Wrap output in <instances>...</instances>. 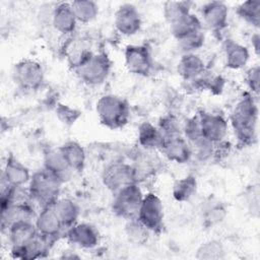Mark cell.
<instances>
[{"label":"cell","instance_id":"cell-1","mask_svg":"<svg viewBox=\"0 0 260 260\" xmlns=\"http://www.w3.org/2000/svg\"><path fill=\"white\" fill-rule=\"evenodd\" d=\"M258 106L253 94L245 93L236 105L231 123L238 140L243 144H253L257 139Z\"/></svg>","mask_w":260,"mask_h":260},{"label":"cell","instance_id":"cell-2","mask_svg":"<svg viewBox=\"0 0 260 260\" xmlns=\"http://www.w3.org/2000/svg\"><path fill=\"white\" fill-rule=\"evenodd\" d=\"M72 66L80 80L88 85L102 84L111 72V61L106 54L86 50L76 55Z\"/></svg>","mask_w":260,"mask_h":260},{"label":"cell","instance_id":"cell-3","mask_svg":"<svg viewBox=\"0 0 260 260\" xmlns=\"http://www.w3.org/2000/svg\"><path fill=\"white\" fill-rule=\"evenodd\" d=\"M62 184L57 178L42 169L31 175L27 190L31 201L43 208L51 206L60 197Z\"/></svg>","mask_w":260,"mask_h":260},{"label":"cell","instance_id":"cell-4","mask_svg":"<svg viewBox=\"0 0 260 260\" xmlns=\"http://www.w3.org/2000/svg\"><path fill=\"white\" fill-rule=\"evenodd\" d=\"M96 114L100 122L110 129L123 128L129 121L128 103L115 94L103 95L96 103Z\"/></svg>","mask_w":260,"mask_h":260},{"label":"cell","instance_id":"cell-5","mask_svg":"<svg viewBox=\"0 0 260 260\" xmlns=\"http://www.w3.org/2000/svg\"><path fill=\"white\" fill-rule=\"evenodd\" d=\"M114 195L112 209L116 215L125 219L137 216L144 196L138 183L127 185L115 192Z\"/></svg>","mask_w":260,"mask_h":260},{"label":"cell","instance_id":"cell-6","mask_svg":"<svg viewBox=\"0 0 260 260\" xmlns=\"http://www.w3.org/2000/svg\"><path fill=\"white\" fill-rule=\"evenodd\" d=\"M12 78L15 84L24 90H35L42 86L45 76L42 65L30 59L18 61L12 70Z\"/></svg>","mask_w":260,"mask_h":260},{"label":"cell","instance_id":"cell-7","mask_svg":"<svg viewBox=\"0 0 260 260\" xmlns=\"http://www.w3.org/2000/svg\"><path fill=\"white\" fill-rule=\"evenodd\" d=\"M137 219L151 233H157L164 225V205L159 197L149 192L143 196Z\"/></svg>","mask_w":260,"mask_h":260},{"label":"cell","instance_id":"cell-8","mask_svg":"<svg viewBox=\"0 0 260 260\" xmlns=\"http://www.w3.org/2000/svg\"><path fill=\"white\" fill-rule=\"evenodd\" d=\"M125 66L128 71L140 75L147 76L153 68L151 54L147 47L142 45H129L124 52Z\"/></svg>","mask_w":260,"mask_h":260},{"label":"cell","instance_id":"cell-9","mask_svg":"<svg viewBox=\"0 0 260 260\" xmlns=\"http://www.w3.org/2000/svg\"><path fill=\"white\" fill-rule=\"evenodd\" d=\"M103 183L114 193L127 185L137 183L133 166L126 162H114L110 165L104 171Z\"/></svg>","mask_w":260,"mask_h":260},{"label":"cell","instance_id":"cell-10","mask_svg":"<svg viewBox=\"0 0 260 260\" xmlns=\"http://www.w3.org/2000/svg\"><path fill=\"white\" fill-rule=\"evenodd\" d=\"M201 134L210 142L217 144L224 140L229 132L226 119L217 113L202 112L198 115Z\"/></svg>","mask_w":260,"mask_h":260},{"label":"cell","instance_id":"cell-11","mask_svg":"<svg viewBox=\"0 0 260 260\" xmlns=\"http://www.w3.org/2000/svg\"><path fill=\"white\" fill-rule=\"evenodd\" d=\"M114 23L116 29L121 35L131 37L140 30L142 19L140 12L135 5L131 3H124L117 9Z\"/></svg>","mask_w":260,"mask_h":260},{"label":"cell","instance_id":"cell-12","mask_svg":"<svg viewBox=\"0 0 260 260\" xmlns=\"http://www.w3.org/2000/svg\"><path fill=\"white\" fill-rule=\"evenodd\" d=\"M67 241L80 249L95 248L100 242L99 231L90 223L76 222L66 232Z\"/></svg>","mask_w":260,"mask_h":260},{"label":"cell","instance_id":"cell-13","mask_svg":"<svg viewBox=\"0 0 260 260\" xmlns=\"http://www.w3.org/2000/svg\"><path fill=\"white\" fill-rule=\"evenodd\" d=\"M38 233L54 243L63 232H66L51 206L43 207L35 217Z\"/></svg>","mask_w":260,"mask_h":260},{"label":"cell","instance_id":"cell-14","mask_svg":"<svg viewBox=\"0 0 260 260\" xmlns=\"http://www.w3.org/2000/svg\"><path fill=\"white\" fill-rule=\"evenodd\" d=\"M229 7L222 1H210L201 9V22L211 30H221L226 26Z\"/></svg>","mask_w":260,"mask_h":260},{"label":"cell","instance_id":"cell-15","mask_svg":"<svg viewBox=\"0 0 260 260\" xmlns=\"http://www.w3.org/2000/svg\"><path fill=\"white\" fill-rule=\"evenodd\" d=\"M159 150L169 160L180 165L188 162L193 155L191 146L183 135L165 138Z\"/></svg>","mask_w":260,"mask_h":260},{"label":"cell","instance_id":"cell-16","mask_svg":"<svg viewBox=\"0 0 260 260\" xmlns=\"http://www.w3.org/2000/svg\"><path fill=\"white\" fill-rule=\"evenodd\" d=\"M31 175L25 165L10 155L7 157L3 168L2 184L12 187H24L28 184Z\"/></svg>","mask_w":260,"mask_h":260},{"label":"cell","instance_id":"cell-17","mask_svg":"<svg viewBox=\"0 0 260 260\" xmlns=\"http://www.w3.org/2000/svg\"><path fill=\"white\" fill-rule=\"evenodd\" d=\"M51 22L53 27L62 35L72 34L78 23L68 2H60L53 7Z\"/></svg>","mask_w":260,"mask_h":260},{"label":"cell","instance_id":"cell-18","mask_svg":"<svg viewBox=\"0 0 260 260\" xmlns=\"http://www.w3.org/2000/svg\"><path fill=\"white\" fill-rule=\"evenodd\" d=\"M155 151L156 150L141 148V150L136 153L134 165L132 166L135 171L137 183L142 179L154 175L160 169L161 160Z\"/></svg>","mask_w":260,"mask_h":260},{"label":"cell","instance_id":"cell-19","mask_svg":"<svg viewBox=\"0 0 260 260\" xmlns=\"http://www.w3.org/2000/svg\"><path fill=\"white\" fill-rule=\"evenodd\" d=\"M11 248L21 247L38 236L35 220H20L14 222L6 230Z\"/></svg>","mask_w":260,"mask_h":260},{"label":"cell","instance_id":"cell-20","mask_svg":"<svg viewBox=\"0 0 260 260\" xmlns=\"http://www.w3.org/2000/svg\"><path fill=\"white\" fill-rule=\"evenodd\" d=\"M43 169L57 178L61 183L68 181L73 174V171L67 165L59 148L52 149L47 152L44 158Z\"/></svg>","mask_w":260,"mask_h":260},{"label":"cell","instance_id":"cell-21","mask_svg":"<svg viewBox=\"0 0 260 260\" xmlns=\"http://www.w3.org/2000/svg\"><path fill=\"white\" fill-rule=\"evenodd\" d=\"M54 212L61 221L65 231L78 221L80 209L75 201L70 198L59 197L52 205Z\"/></svg>","mask_w":260,"mask_h":260},{"label":"cell","instance_id":"cell-22","mask_svg":"<svg viewBox=\"0 0 260 260\" xmlns=\"http://www.w3.org/2000/svg\"><path fill=\"white\" fill-rule=\"evenodd\" d=\"M178 72L183 79L195 81L205 73V63L195 53L184 54L178 63Z\"/></svg>","mask_w":260,"mask_h":260},{"label":"cell","instance_id":"cell-23","mask_svg":"<svg viewBox=\"0 0 260 260\" xmlns=\"http://www.w3.org/2000/svg\"><path fill=\"white\" fill-rule=\"evenodd\" d=\"M137 140L139 146L143 149L159 150L165 141V136L157 126L150 122H143L138 128Z\"/></svg>","mask_w":260,"mask_h":260},{"label":"cell","instance_id":"cell-24","mask_svg":"<svg viewBox=\"0 0 260 260\" xmlns=\"http://www.w3.org/2000/svg\"><path fill=\"white\" fill-rule=\"evenodd\" d=\"M226 67L237 70L243 68L249 61L250 52L247 47L232 40H228L223 47Z\"/></svg>","mask_w":260,"mask_h":260},{"label":"cell","instance_id":"cell-25","mask_svg":"<svg viewBox=\"0 0 260 260\" xmlns=\"http://www.w3.org/2000/svg\"><path fill=\"white\" fill-rule=\"evenodd\" d=\"M67 165L73 172H80L85 165V150L76 141H67L58 147Z\"/></svg>","mask_w":260,"mask_h":260},{"label":"cell","instance_id":"cell-26","mask_svg":"<svg viewBox=\"0 0 260 260\" xmlns=\"http://www.w3.org/2000/svg\"><path fill=\"white\" fill-rule=\"evenodd\" d=\"M202 28L203 24L201 22V19L192 12L170 24L171 32L177 41L193 32L202 30Z\"/></svg>","mask_w":260,"mask_h":260},{"label":"cell","instance_id":"cell-27","mask_svg":"<svg viewBox=\"0 0 260 260\" xmlns=\"http://www.w3.org/2000/svg\"><path fill=\"white\" fill-rule=\"evenodd\" d=\"M197 191V180L194 176L188 175L181 179H178L172 189V194L175 200L179 202L189 201Z\"/></svg>","mask_w":260,"mask_h":260},{"label":"cell","instance_id":"cell-28","mask_svg":"<svg viewBox=\"0 0 260 260\" xmlns=\"http://www.w3.org/2000/svg\"><path fill=\"white\" fill-rule=\"evenodd\" d=\"M72 11L80 23H88L96 18L100 7L96 2L91 0H76L70 2Z\"/></svg>","mask_w":260,"mask_h":260},{"label":"cell","instance_id":"cell-29","mask_svg":"<svg viewBox=\"0 0 260 260\" xmlns=\"http://www.w3.org/2000/svg\"><path fill=\"white\" fill-rule=\"evenodd\" d=\"M192 2L189 1H167L164 3L162 13L169 24L191 12Z\"/></svg>","mask_w":260,"mask_h":260},{"label":"cell","instance_id":"cell-30","mask_svg":"<svg viewBox=\"0 0 260 260\" xmlns=\"http://www.w3.org/2000/svg\"><path fill=\"white\" fill-rule=\"evenodd\" d=\"M238 15L247 23L259 27L260 24V1L248 0L237 7Z\"/></svg>","mask_w":260,"mask_h":260},{"label":"cell","instance_id":"cell-31","mask_svg":"<svg viewBox=\"0 0 260 260\" xmlns=\"http://www.w3.org/2000/svg\"><path fill=\"white\" fill-rule=\"evenodd\" d=\"M225 250L223 245L217 240H208L202 243L196 251L197 259H223Z\"/></svg>","mask_w":260,"mask_h":260},{"label":"cell","instance_id":"cell-32","mask_svg":"<svg viewBox=\"0 0 260 260\" xmlns=\"http://www.w3.org/2000/svg\"><path fill=\"white\" fill-rule=\"evenodd\" d=\"M125 231H126V235L129 238V240L136 244L144 243L147 240L149 233H150L137 219V217L127 219V223L125 225Z\"/></svg>","mask_w":260,"mask_h":260},{"label":"cell","instance_id":"cell-33","mask_svg":"<svg viewBox=\"0 0 260 260\" xmlns=\"http://www.w3.org/2000/svg\"><path fill=\"white\" fill-rule=\"evenodd\" d=\"M157 127L165 136V138L183 135V124L180 123L179 119L176 116L171 114L161 117L159 119Z\"/></svg>","mask_w":260,"mask_h":260},{"label":"cell","instance_id":"cell-34","mask_svg":"<svg viewBox=\"0 0 260 260\" xmlns=\"http://www.w3.org/2000/svg\"><path fill=\"white\" fill-rule=\"evenodd\" d=\"M192 154H195L198 158L205 160L211 157L215 153V144L204 138L202 135L189 142Z\"/></svg>","mask_w":260,"mask_h":260},{"label":"cell","instance_id":"cell-35","mask_svg":"<svg viewBox=\"0 0 260 260\" xmlns=\"http://www.w3.org/2000/svg\"><path fill=\"white\" fill-rule=\"evenodd\" d=\"M226 215V209L220 202H210L204 209L203 219L206 224L214 225L223 220Z\"/></svg>","mask_w":260,"mask_h":260},{"label":"cell","instance_id":"cell-36","mask_svg":"<svg viewBox=\"0 0 260 260\" xmlns=\"http://www.w3.org/2000/svg\"><path fill=\"white\" fill-rule=\"evenodd\" d=\"M204 41H205V36L203 34V30H199L179 40L178 44H179V47L184 52V54H188V53H195L197 50H199L203 46Z\"/></svg>","mask_w":260,"mask_h":260},{"label":"cell","instance_id":"cell-37","mask_svg":"<svg viewBox=\"0 0 260 260\" xmlns=\"http://www.w3.org/2000/svg\"><path fill=\"white\" fill-rule=\"evenodd\" d=\"M259 74H260V70H259V67L258 66H254L252 68H250L248 71H247V75H246V82H247V85L249 86L250 90L252 91V94L254 93L255 95L258 94L259 92V87H260V77H259Z\"/></svg>","mask_w":260,"mask_h":260},{"label":"cell","instance_id":"cell-38","mask_svg":"<svg viewBox=\"0 0 260 260\" xmlns=\"http://www.w3.org/2000/svg\"><path fill=\"white\" fill-rule=\"evenodd\" d=\"M259 35L258 34H255L253 37H252V47L254 48L256 54L259 53Z\"/></svg>","mask_w":260,"mask_h":260}]
</instances>
